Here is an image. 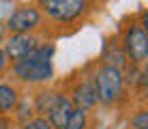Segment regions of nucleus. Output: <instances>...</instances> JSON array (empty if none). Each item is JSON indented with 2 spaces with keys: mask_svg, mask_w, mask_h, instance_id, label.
I'll use <instances>...</instances> for the list:
<instances>
[{
  "mask_svg": "<svg viewBox=\"0 0 148 129\" xmlns=\"http://www.w3.org/2000/svg\"><path fill=\"white\" fill-rule=\"evenodd\" d=\"M103 60H105V65H112V67H116V69H122V67H127V54H125V50H122V45L118 43L116 39H110L108 43H105V48H103Z\"/></svg>",
  "mask_w": 148,
  "mask_h": 129,
  "instance_id": "nucleus-9",
  "label": "nucleus"
},
{
  "mask_svg": "<svg viewBox=\"0 0 148 129\" xmlns=\"http://www.w3.org/2000/svg\"><path fill=\"white\" fill-rule=\"evenodd\" d=\"M13 112H17V123L19 125H24L26 121H30V114H32V108H30V103L28 101H17L15 103V108H13Z\"/></svg>",
  "mask_w": 148,
  "mask_h": 129,
  "instance_id": "nucleus-13",
  "label": "nucleus"
},
{
  "mask_svg": "<svg viewBox=\"0 0 148 129\" xmlns=\"http://www.w3.org/2000/svg\"><path fill=\"white\" fill-rule=\"evenodd\" d=\"M19 129H52V125L47 123V118H45V116H37V118L26 121Z\"/></svg>",
  "mask_w": 148,
  "mask_h": 129,
  "instance_id": "nucleus-14",
  "label": "nucleus"
},
{
  "mask_svg": "<svg viewBox=\"0 0 148 129\" xmlns=\"http://www.w3.org/2000/svg\"><path fill=\"white\" fill-rule=\"evenodd\" d=\"M120 45L125 50L127 58H131V65L140 67L148 58V37H146V30L137 22H131V26L125 30Z\"/></svg>",
  "mask_w": 148,
  "mask_h": 129,
  "instance_id": "nucleus-4",
  "label": "nucleus"
},
{
  "mask_svg": "<svg viewBox=\"0 0 148 129\" xmlns=\"http://www.w3.org/2000/svg\"><path fill=\"white\" fill-rule=\"evenodd\" d=\"M39 24H41V11L37 7H19L11 13V17L7 22V28H9V32L19 34V32L34 30Z\"/></svg>",
  "mask_w": 148,
  "mask_h": 129,
  "instance_id": "nucleus-5",
  "label": "nucleus"
},
{
  "mask_svg": "<svg viewBox=\"0 0 148 129\" xmlns=\"http://www.w3.org/2000/svg\"><path fill=\"white\" fill-rule=\"evenodd\" d=\"M86 112L84 110H73V114L69 116L67 125H64L62 129H86Z\"/></svg>",
  "mask_w": 148,
  "mask_h": 129,
  "instance_id": "nucleus-12",
  "label": "nucleus"
},
{
  "mask_svg": "<svg viewBox=\"0 0 148 129\" xmlns=\"http://www.w3.org/2000/svg\"><path fill=\"white\" fill-rule=\"evenodd\" d=\"M75 110H84L88 112L90 108L97 106V90H95V80L88 77V80L79 82L73 88V99H71Z\"/></svg>",
  "mask_w": 148,
  "mask_h": 129,
  "instance_id": "nucleus-8",
  "label": "nucleus"
},
{
  "mask_svg": "<svg viewBox=\"0 0 148 129\" xmlns=\"http://www.w3.org/2000/svg\"><path fill=\"white\" fill-rule=\"evenodd\" d=\"M19 101L17 90L11 84H0V114H9L13 112L15 103Z\"/></svg>",
  "mask_w": 148,
  "mask_h": 129,
  "instance_id": "nucleus-10",
  "label": "nucleus"
},
{
  "mask_svg": "<svg viewBox=\"0 0 148 129\" xmlns=\"http://www.w3.org/2000/svg\"><path fill=\"white\" fill-rule=\"evenodd\" d=\"M37 2L41 13H45L47 17H52L54 22H60V24L77 19L88 9L86 0H37Z\"/></svg>",
  "mask_w": 148,
  "mask_h": 129,
  "instance_id": "nucleus-3",
  "label": "nucleus"
},
{
  "mask_svg": "<svg viewBox=\"0 0 148 129\" xmlns=\"http://www.w3.org/2000/svg\"><path fill=\"white\" fill-rule=\"evenodd\" d=\"M37 48H39V39L34 34H30V32L11 34L7 39V43H4V56H9L13 63H17V60H22L24 56H28Z\"/></svg>",
  "mask_w": 148,
  "mask_h": 129,
  "instance_id": "nucleus-6",
  "label": "nucleus"
},
{
  "mask_svg": "<svg viewBox=\"0 0 148 129\" xmlns=\"http://www.w3.org/2000/svg\"><path fill=\"white\" fill-rule=\"evenodd\" d=\"M56 95H58V92H52V90H43V92H39V95H37V101H34V110H37L41 116H45V114H47V110L52 108V103H54V99H56Z\"/></svg>",
  "mask_w": 148,
  "mask_h": 129,
  "instance_id": "nucleus-11",
  "label": "nucleus"
},
{
  "mask_svg": "<svg viewBox=\"0 0 148 129\" xmlns=\"http://www.w3.org/2000/svg\"><path fill=\"white\" fill-rule=\"evenodd\" d=\"M73 103H71L69 97H64L62 92H58L56 95V99L52 103V108L47 110V123L52 125L54 129H62L64 125H67L69 116L73 114Z\"/></svg>",
  "mask_w": 148,
  "mask_h": 129,
  "instance_id": "nucleus-7",
  "label": "nucleus"
},
{
  "mask_svg": "<svg viewBox=\"0 0 148 129\" xmlns=\"http://www.w3.org/2000/svg\"><path fill=\"white\" fill-rule=\"evenodd\" d=\"M95 80V90H97V101L105 103V106H112L122 97V88H125V77H122V71L116 69L112 65H103L99 67Z\"/></svg>",
  "mask_w": 148,
  "mask_h": 129,
  "instance_id": "nucleus-2",
  "label": "nucleus"
},
{
  "mask_svg": "<svg viewBox=\"0 0 148 129\" xmlns=\"http://www.w3.org/2000/svg\"><path fill=\"white\" fill-rule=\"evenodd\" d=\"M4 58H7V56H4V52H0V71H2V67H4Z\"/></svg>",
  "mask_w": 148,
  "mask_h": 129,
  "instance_id": "nucleus-17",
  "label": "nucleus"
},
{
  "mask_svg": "<svg viewBox=\"0 0 148 129\" xmlns=\"http://www.w3.org/2000/svg\"><path fill=\"white\" fill-rule=\"evenodd\" d=\"M0 129H9V121L2 118V116H0Z\"/></svg>",
  "mask_w": 148,
  "mask_h": 129,
  "instance_id": "nucleus-16",
  "label": "nucleus"
},
{
  "mask_svg": "<svg viewBox=\"0 0 148 129\" xmlns=\"http://www.w3.org/2000/svg\"><path fill=\"white\" fill-rule=\"evenodd\" d=\"M52 56H54V45H39L22 60L13 63V75L22 82H28V84L47 82L54 75Z\"/></svg>",
  "mask_w": 148,
  "mask_h": 129,
  "instance_id": "nucleus-1",
  "label": "nucleus"
},
{
  "mask_svg": "<svg viewBox=\"0 0 148 129\" xmlns=\"http://www.w3.org/2000/svg\"><path fill=\"white\" fill-rule=\"evenodd\" d=\"M131 129H148V112L140 110L135 116H131Z\"/></svg>",
  "mask_w": 148,
  "mask_h": 129,
  "instance_id": "nucleus-15",
  "label": "nucleus"
}]
</instances>
